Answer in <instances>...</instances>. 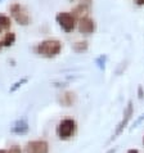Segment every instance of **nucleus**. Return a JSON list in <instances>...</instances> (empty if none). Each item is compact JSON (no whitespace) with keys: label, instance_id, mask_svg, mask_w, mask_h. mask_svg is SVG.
Returning a JSON list of instances; mask_svg holds the SVG:
<instances>
[{"label":"nucleus","instance_id":"obj_1","mask_svg":"<svg viewBox=\"0 0 144 153\" xmlns=\"http://www.w3.org/2000/svg\"><path fill=\"white\" fill-rule=\"evenodd\" d=\"M62 50V42L56 39H46L39 42L36 46V52L44 58H54Z\"/></svg>","mask_w":144,"mask_h":153},{"label":"nucleus","instance_id":"obj_2","mask_svg":"<svg viewBox=\"0 0 144 153\" xmlns=\"http://www.w3.org/2000/svg\"><path fill=\"white\" fill-rule=\"evenodd\" d=\"M77 131V124L73 118H63L58 122L57 129H56V134L59 140L67 142L71 138H73V135Z\"/></svg>","mask_w":144,"mask_h":153},{"label":"nucleus","instance_id":"obj_3","mask_svg":"<svg viewBox=\"0 0 144 153\" xmlns=\"http://www.w3.org/2000/svg\"><path fill=\"white\" fill-rule=\"evenodd\" d=\"M134 114V105H133V102L129 100L128 104H126V107L124 109V114H122V118L121 121L117 124V126L115 127V131H113L111 139H109V142H113L115 139H117L120 135L124 133V130L126 129V126L129 125V122L131 120V117H133Z\"/></svg>","mask_w":144,"mask_h":153},{"label":"nucleus","instance_id":"obj_4","mask_svg":"<svg viewBox=\"0 0 144 153\" xmlns=\"http://www.w3.org/2000/svg\"><path fill=\"white\" fill-rule=\"evenodd\" d=\"M56 19L65 32H72L76 27V17L70 12H61L57 14Z\"/></svg>","mask_w":144,"mask_h":153},{"label":"nucleus","instance_id":"obj_5","mask_svg":"<svg viewBox=\"0 0 144 153\" xmlns=\"http://www.w3.org/2000/svg\"><path fill=\"white\" fill-rule=\"evenodd\" d=\"M12 17L16 19V22L18 25H22V26H27L30 23V14L28 12L24 9V7H22L21 4L16 3L13 5H10L9 8Z\"/></svg>","mask_w":144,"mask_h":153},{"label":"nucleus","instance_id":"obj_6","mask_svg":"<svg viewBox=\"0 0 144 153\" xmlns=\"http://www.w3.org/2000/svg\"><path fill=\"white\" fill-rule=\"evenodd\" d=\"M49 143L44 139H33L30 140L24 146V153H49Z\"/></svg>","mask_w":144,"mask_h":153},{"label":"nucleus","instance_id":"obj_7","mask_svg":"<svg viewBox=\"0 0 144 153\" xmlns=\"http://www.w3.org/2000/svg\"><path fill=\"white\" fill-rule=\"evenodd\" d=\"M30 131V125L26 118H19L13 122V125L10 126V133L16 135H26Z\"/></svg>","mask_w":144,"mask_h":153},{"label":"nucleus","instance_id":"obj_8","mask_svg":"<svg viewBox=\"0 0 144 153\" xmlns=\"http://www.w3.org/2000/svg\"><path fill=\"white\" fill-rule=\"evenodd\" d=\"M79 31L84 33V35H90L95 31V22L94 19H91L90 17H84L80 18L79 21Z\"/></svg>","mask_w":144,"mask_h":153},{"label":"nucleus","instance_id":"obj_9","mask_svg":"<svg viewBox=\"0 0 144 153\" xmlns=\"http://www.w3.org/2000/svg\"><path fill=\"white\" fill-rule=\"evenodd\" d=\"M58 102L63 107H72L76 103V94L73 91H65L63 94L59 95Z\"/></svg>","mask_w":144,"mask_h":153},{"label":"nucleus","instance_id":"obj_10","mask_svg":"<svg viewBox=\"0 0 144 153\" xmlns=\"http://www.w3.org/2000/svg\"><path fill=\"white\" fill-rule=\"evenodd\" d=\"M88 13H89V4H86V3L79 4V5L75 8V10H73V16H75V17H79V18H84V17H88V16H86Z\"/></svg>","mask_w":144,"mask_h":153},{"label":"nucleus","instance_id":"obj_11","mask_svg":"<svg viewBox=\"0 0 144 153\" xmlns=\"http://www.w3.org/2000/svg\"><path fill=\"white\" fill-rule=\"evenodd\" d=\"M14 41H16V33L14 32H7L3 41H1V44H3V46H12L14 44Z\"/></svg>","mask_w":144,"mask_h":153},{"label":"nucleus","instance_id":"obj_12","mask_svg":"<svg viewBox=\"0 0 144 153\" xmlns=\"http://www.w3.org/2000/svg\"><path fill=\"white\" fill-rule=\"evenodd\" d=\"M10 18L5 14H0V28L1 30H9L10 28Z\"/></svg>","mask_w":144,"mask_h":153},{"label":"nucleus","instance_id":"obj_13","mask_svg":"<svg viewBox=\"0 0 144 153\" xmlns=\"http://www.w3.org/2000/svg\"><path fill=\"white\" fill-rule=\"evenodd\" d=\"M73 50L76 53H82L88 50V42L86 41H77L73 44Z\"/></svg>","mask_w":144,"mask_h":153},{"label":"nucleus","instance_id":"obj_14","mask_svg":"<svg viewBox=\"0 0 144 153\" xmlns=\"http://www.w3.org/2000/svg\"><path fill=\"white\" fill-rule=\"evenodd\" d=\"M27 81H28V79H27V77H22L21 80H18V81H16L13 85H12L10 89H9V91H10V93H16V91L18 90V89H19L21 86H23V85L26 84Z\"/></svg>","mask_w":144,"mask_h":153},{"label":"nucleus","instance_id":"obj_15","mask_svg":"<svg viewBox=\"0 0 144 153\" xmlns=\"http://www.w3.org/2000/svg\"><path fill=\"white\" fill-rule=\"evenodd\" d=\"M143 121H144V113H142V114H140V116H139V117L137 118V120H135V121H134V124H133V126H131V127H130V131H131V130H134V129H137V127H138L139 125H140V124H142V122H143Z\"/></svg>","mask_w":144,"mask_h":153},{"label":"nucleus","instance_id":"obj_16","mask_svg":"<svg viewBox=\"0 0 144 153\" xmlns=\"http://www.w3.org/2000/svg\"><path fill=\"white\" fill-rule=\"evenodd\" d=\"M105 59H107V57L105 56H100L98 59H96V65H98V67L100 70H104V67H105Z\"/></svg>","mask_w":144,"mask_h":153},{"label":"nucleus","instance_id":"obj_17","mask_svg":"<svg viewBox=\"0 0 144 153\" xmlns=\"http://www.w3.org/2000/svg\"><path fill=\"white\" fill-rule=\"evenodd\" d=\"M8 153H23V151L21 149L19 146H12L8 148Z\"/></svg>","mask_w":144,"mask_h":153},{"label":"nucleus","instance_id":"obj_18","mask_svg":"<svg viewBox=\"0 0 144 153\" xmlns=\"http://www.w3.org/2000/svg\"><path fill=\"white\" fill-rule=\"evenodd\" d=\"M143 95H144L143 88H142V86H139V88H138V97H139V99H143Z\"/></svg>","mask_w":144,"mask_h":153},{"label":"nucleus","instance_id":"obj_19","mask_svg":"<svg viewBox=\"0 0 144 153\" xmlns=\"http://www.w3.org/2000/svg\"><path fill=\"white\" fill-rule=\"evenodd\" d=\"M117 149H118L117 147H113V148H111V149H108L105 153H116V152H117Z\"/></svg>","mask_w":144,"mask_h":153},{"label":"nucleus","instance_id":"obj_20","mask_svg":"<svg viewBox=\"0 0 144 153\" xmlns=\"http://www.w3.org/2000/svg\"><path fill=\"white\" fill-rule=\"evenodd\" d=\"M126 153H139V151L137 149V148H131V149H129Z\"/></svg>","mask_w":144,"mask_h":153},{"label":"nucleus","instance_id":"obj_21","mask_svg":"<svg viewBox=\"0 0 144 153\" xmlns=\"http://www.w3.org/2000/svg\"><path fill=\"white\" fill-rule=\"evenodd\" d=\"M135 3H137L138 5H144V0H135Z\"/></svg>","mask_w":144,"mask_h":153},{"label":"nucleus","instance_id":"obj_22","mask_svg":"<svg viewBox=\"0 0 144 153\" xmlns=\"http://www.w3.org/2000/svg\"><path fill=\"white\" fill-rule=\"evenodd\" d=\"M0 153H8V149H0Z\"/></svg>","mask_w":144,"mask_h":153},{"label":"nucleus","instance_id":"obj_23","mask_svg":"<svg viewBox=\"0 0 144 153\" xmlns=\"http://www.w3.org/2000/svg\"><path fill=\"white\" fill-rule=\"evenodd\" d=\"M1 48H3V44H1V41H0V50H1Z\"/></svg>","mask_w":144,"mask_h":153},{"label":"nucleus","instance_id":"obj_24","mask_svg":"<svg viewBox=\"0 0 144 153\" xmlns=\"http://www.w3.org/2000/svg\"><path fill=\"white\" fill-rule=\"evenodd\" d=\"M142 143H143V146H144V137H143V140H142Z\"/></svg>","mask_w":144,"mask_h":153},{"label":"nucleus","instance_id":"obj_25","mask_svg":"<svg viewBox=\"0 0 144 153\" xmlns=\"http://www.w3.org/2000/svg\"><path fill=\"white\" fill-rule=\"evenodd\" d=\"M1 31H3V30H1V28H0V33H1Z\"/></svg>","mask_w":144,"mask_h":153},{"label":"nucleus","instance_id":"obj_26","mask_svg":"<svg viewBox=\"0 0 144 153\" xmlns=\"http://www.w3.org/2000/svg\"><path fill=\"white\" fill-rule=\"evenodd\" d=\"M0 1H1V0H0Z\"/></svg>","mask_w":144,"mask_h":153}]
</instances>
